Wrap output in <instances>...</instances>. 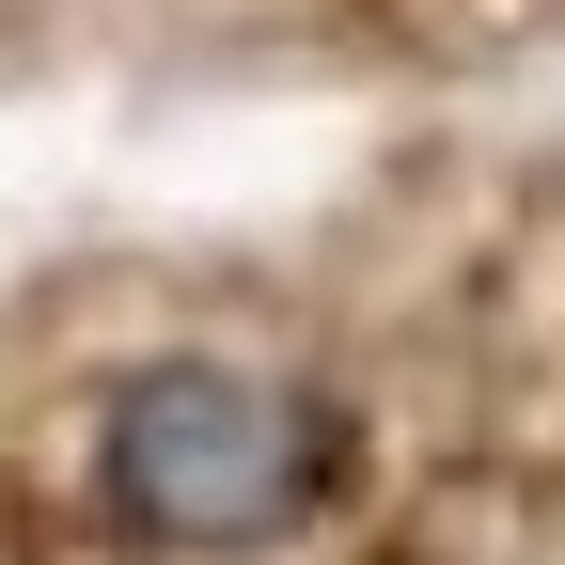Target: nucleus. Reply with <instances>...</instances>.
I'll use <instances>...</instances> for the list:
<instances>
[{
    "mask_svg": "<svg viewBox=\"0 0 565 565\" xmlns=\"http://www.w3.org/2000/svg\"><path fill=\"white\" fill-rule=\"evenodd\" d=\"M95 503L126 550L252 565L330 503V408L252 362H141L95 424Z\"/></svg>",
    "mask_w": 565,
    "mask_h": 565,
    "instance_id": "1",
    "label": "nucleus"
}]
</instances>
